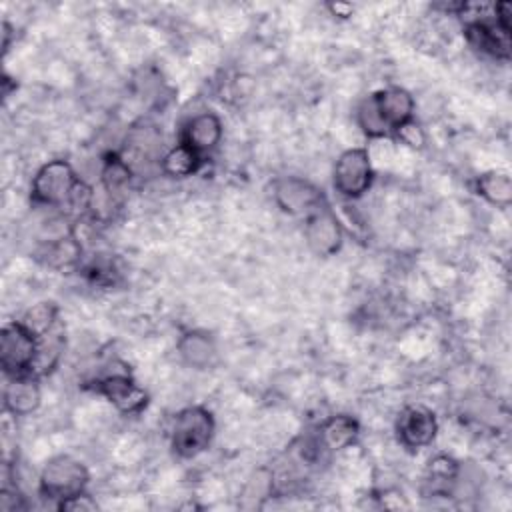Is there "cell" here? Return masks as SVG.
<instances>
[{"label":"cell","mask_w":512,"mask_h":512,"mask_svg":"<svg viewBox=\"0 0 512 512\" xmlns=\"http://www.w3.org/2000/svg\"><path fill=\"white\" fill-rule=\"evenodd\" d=\"M216 432L214 416L204 406L182 408L170 428V448L180 458H194L202 454Z\"/></svg>","instance_id":"1"},{"label":"cell","mask_w":512,"mask_h":512,"mask_svg":"<svg viewBox=\"0 0 512 512\" xmlns=\"http://www.w3.org/2000/svg\"><path fill=\"white\" fill-rule=\"evenodd\" d=\"M88 482L90 472L84 462L70 454H56L44 464L38 478V490L58 506L60 502L86 492Z\"/></svg>","instance_id":"2"},{"label":"cell","mask_w":512,"mask_h":512,"mask_svg":"<svg viewBox=\"0 0 512 512\" xmlns=\"http://www.w3.org/2000/svg\"><path fill=\"white\" fill-rule=\"evenodd\" d=\"M82 178L76 176V170L72 164L64 158H54L44 162L30 186V198L36 206H48V208H64L70 202L72 190Z\"/></svg>","instance_id":"3"},{"label":"cell","mask_w":512,"mask_h":512,"mask_svg":"<svg viewBox=\"0 0 512 512\" xmlns=\"http://www.w3.org/2000/svg\"><path fill=\"white\" fill-rule=\"evenodd\" d=\"M374 182V168L366 148L344 150L332 170L334 190L346 200L362 198Z\"/></svg>","instance_id":"4"},{"label":"cell","mask_w":512,"mask_h":512,"mask_svg":"<svg viewBox=\"0 0 512 512\" xmlns=\"http://www.w3.org/2000/svg\"><path fill=\"white\" fill-rule=\"evenodd\" d=\"M38 354V338L20 320L4 324L0 332V368L6 378L30 374Z\"/></svg>","instance_id":"5"},{"label":"cell","mask_w":512,"mask_h":512,"mask_svg":"<svg viewBox=\"0 0 512 512\" xmlns=\"http://www.w3.org/2000/svg\"><path fill=\"white\" fill-rule=\"evenodd\" d=\"M304 240L308 248L322 258L334 256L344 242V230L328 202L304 218Z\"/></svg>","instance_id":"6"},{"label":"cell","mask_w":512,"mask_h":512,"mask_svg":"<svg viewBox=\"0 0 512 512\" xmlns=\"http://www.w3.org/2000/svg\"><path fill=\"white\" fill-rule=\"evenodd\" d=\"M272 196L282 212L292 214V216H304V218L310 212H314L318 206L328 202L324 192L316 184H312L310 180L300 178V176L278 178L274 182Z\"/></svg>","instance_id":"7"},{"label":"cell","mask_w":512,"mask_h":512,"mask_svg":"<svg viewBox=\"0 0 512 512\" xmlns=\"http://www.w3.org/2000/svg\"><path fill=\"white\" fill-rule=\"evenodd\" d=\"M510 26H504L492 16H478L472 20H466L464 24V36L466 42L480 54L496 58V60H508L510 58Z\"/></svg>","instance_id":"8"},{"label":"cell","mask_w":512,"mask_h":512,"mask_svg":"<svg viewBox=\"0 0 512 512\" xmlns=\"http://www.w3.org/2000/svg\"><path fill=\"white\" fill-rule=\"evenodd\" d=\"M92 390L104 396L118 412L138 414L148 404V394L128 372H112L90 382Z\"/></svg>","instance_id":"9"},{"label":"cell","mask_w":512,"mask_h":512,"mask_svg":"<svg viewBox=\"0 0 512 512\" xmlns=\"http://www.w3.org/2000/svg\"><path fill=\"white\" fill-rule=\"evenodd\" d=\"M436 434H438V420L430 408L422 404H410L400 410L396 418V436L404 448H410V450L426 448L434 442Z\"/></svg>","instance_id":"10"},{"label":"cell","mask_w":512,"mask_h":512,"mask_svg":"<svg viewBox=\"0 0 512 512\" xmlns=\"http://www.w3.org/2000/svg\"><path fill=\"white\" fill-rule=\"evenodd\" d=\"M370 98H372L376 112L390 136H394V132L400 126L414 120L416 102H414V96L406 88L388 86V88L372 92Z\"/></svg>","instance_id":"11"},{"label":"cell","mask_w":512,"mask_h":512,"mask_svg":"<svg viewBox=\"0 0 512 512\" xmlns=\"http://www.w3.org/2000/svg\"><path fill=\"white\" fill-rule=\"evenodd\" d=\"M224 134V126L218 114L202 112L188 118L180 128V144L192 148L196 154L204 156L218 148Z\"/></svg>","instance_id":"12"},{"label":"cell","mask_w":512,"mask_h":512,"mask_svg":"<svg viewBox=\"0 0 512 512\" xmlns=\"http://www.w3.org/2000/svg\"><path fill=\"white\" fill-rule=\"evenodd\" d=\"M42 402L40 378L32 374H20L8 378L4 386V410L12 416H30Z\"/></svg>","instance_id":"13"},{"label":"cell","mask_w":512,"mask_h":512,"mask_svg":"<svg viewBox=\"0 0 512 512\" xmlns=\"http://www.w3.org/2000/svg\"><path fill=\"white\" fill-rule=\"evenodd\" d=\"M360 436V424L348 414H336L326 418L318 428V446L328 452H340L350 448Z\"/></svg>","instance_id":"14"},{"label":"cell","mask_w":512,"mask_h":512,"mask_svg":"<svg viewBox=\"0 0 512 512\" xmlns=\"http://www.w3.org/2000/svg\"><path fill=\"white\" fill-rule=\"evenodd\" d=\"M178 352L182 356V360L198 370H204L208 366L214 364L216 360V344L210 338V334L200 332V330H192L186 332L180 340H178Z\"/></svg>","instance_id":"15"},{"label":"cell","mask_w":512,"mask_h":512,"mask_svg":"<svg viewBox=\"0 0 512 512\" xmlns=\"http://www.w3.org/2000/svg\"><path fill=\"white\" fill-rule=\"evenodd\" d=\"M460 478V464L450 456H436L428 462L426 484L432 496H450Z\"/></svg>","instance_id":"16"},{"label":"cell","mask_w":512,"mask_h":512,"mask_svg":"<svg viewBox=\"0 0 512 512\" xmlns=\"http://www.w3.org/2000/svg\"><path fill=\"white\" fill-rule=\"evenodd\" d=\"M202 164H204V156L196 154L192 148L180 142L160 158V170L170 178H188L196 174L202 168Z\"/></svg>","instance_id":"17"},{"label":"cell","mask_w":512,"mask_h":512,"mask_svg":"<svg viewBox=\"0 0 512 512\" xmlns=\"http://www.w3.org/2000/svg\"><path fill=\"white\" fill-rule=\"evenodd\" d=\"M474 190L478 196H482L486 202L494 206H508L512 202V180L506 172L490 170L474 180Z\"/></svg>","instance_id":"18"},{"label":"cell","mask_w":512,"mask_h":512,"mask_svg":"<svg viewBox=\"0 0 512 512\" xmlns=\"http://www.w3.org/2000/svg\"><path fill=\"white\" fill-rule=\"evenodd\" d=\"M132 180V166L130 162L118 154V152H108L102 162V186L104 190L112 194H120Z\"/></svg>","instance_id":"19"},{"label":"cell","mask_w":512,"mask_h":512,"mask_svg":"<svg viewBox=\"0 0 512 512\" xmlns=\"http://www.w3.org/2000/svg\"><path fill=\"white\" fill-rule=\"evenodd\" d=\"M44 256H46V264L52 268H70V266L80 264L82 244L76 238V234L72 232L54 242H48Z\"/></svg>","instance_id":"20"},{"label":"cell","mask_w":512,"mask_h":512,"mask_svg":"<svg viewBox=\"0 0 512 512\" xmlns=\"http://www.w3.org/2000/svg\"><path fill=\"white\" fill-rule=\"evenodd\" d=\"M20 322L28 332L40 338L60 322V312L54 302H36L22 314Z\"/></svg>","instance_id":"21"},{"label":"cell","mask_w":512,"mask_h":512,"mask_svg":"<svg viewBox=\"0 0 512 512\" xmlns=\"http://www.w3.org/2000/svg\"><path fill=\"white\" fill-rule=\"evenodd\" d=\"M356 124L358 128L368 136V138H388V130L386 126L382 124L378 112H376V106L372 102L370 96H366L358 108H356Z\"/></svg>","instance_id":"22"},{"label":"cell","mask_w":512,"mask_h":512,"mask_svg":"<svg viewBox=\"0 0 512 512\" xmlns=\"http://www.w3.org/2000/svg\"><path fill=\"white\" fill-rule=\"evenodd\" d=\"M394 138H398L402 144H406V146H410V148H422V144L426 142L424 132H422V128L418 126L416 120H410V122H406L404 126H400V128L394 132Z\"/></svg>","instance_id":"23"},{"label":"cell","mask_w":512,"mask_h":512,"mask_svg":"<svg viewBox=\"0 0 512 512\" xmlns=\"http://www.w3.org/2000/svg\"><path fill=\"white\" fill-rule=\"evenodd\" d=\"M56 508L58 510H70V512H78V510L88 512V510H96L98 504H96V500L88 492H82V494H76V496L60 502Z\"/></svg>","instance_id":"24"},{"label":"cell","mask_w":512,"mask_h":512,"mask_svg":"<svg viewBox=\"0 0 512 512\" xmlns=\"http://www.w3.org/2000/svg\"><path fill=\"white\" fill-rule=\"evenodd\" d=\"M328 10L334 14V16H338V18H348V16H352V12H354V8L350 6V4H346V2H332V4H328Z\"/></svg>","instance_id":"25"}]
</instances>
